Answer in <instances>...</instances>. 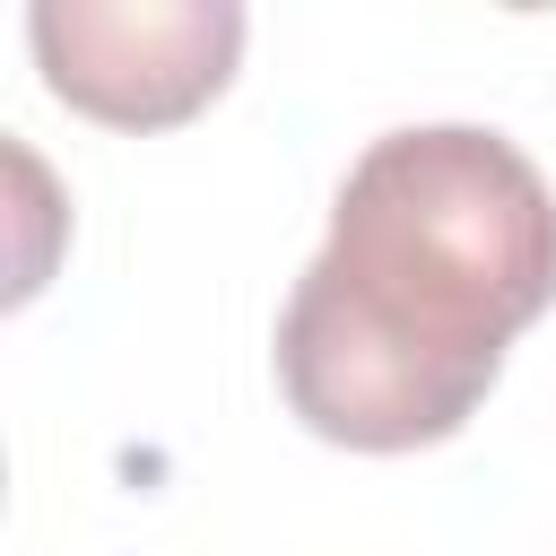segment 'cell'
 <instances>
[{
  "label": "cell",
  "mask_w": 556,
  "mask_h": 556,
  "mask_svg": "<svg viewBox=\"0 0 556 556\" xmlns=\"http://www.w3.org/2000/svg\"><path fill=\"white\" fill-rule=\"evenodd\" d=\"M556 304V191L478 122L382 130L278 313L287 408L348 452H417L478 417L504 348Z\"/></svg>",
  "instance_id": "6da1fadb"
},
{
  "label": "cell",
  "mask_w": 556,
  "mask_h": 556,
  "mask_svg": "<svg viewBox=\"0 0 556 556\" xmlns=\"http://www.w3.org/2000/svg\"><path fill=\"white\" fill-rule=\"evenodd\" d=\"M26 43L43 87L113 130L191 122L243 52L235 0H35Z\"/></svg>",
  "instance_id": "7a4b0ae2"
}]
</instances>
